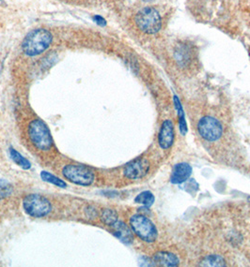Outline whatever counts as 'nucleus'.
Instances as JSON below:
<instances>
[{"mask_svg":"<svg viewBox=\"0 0 250 267\" xmlns=\"http://www.w3.org/2000/svg\"><path fill=\"white\" fill-rule=\"evenodd\" d=\"M52 42V34L44 28H38L26 35L22 44V49L26 56H39L46 52Z\"/></svg>","mask_w":250,"mask_h":267,"instance_id":"1","label":"nucleus"},{"mask_svg":"<svg viewBox=\"0 0 250 267\" xmlns=\"http://www.w3.org/2000/svg\"><path fill=\"white\" fill-rule=\"evenodd\" d=\"M28 138L35 148L40 151H48L53 145V138L49 128L41 119H34L28 125Z\"/></svg>","mask_w":250,"mask_h":267,"instance_id":"2","label":"nucleus"},{"mask_svg":"<svg viewBox=\"0 0 250 267\" xmlns=\"http://www.w3.org/2000/svg\"><path fill=\"white\" fill-rule=\"evenodd\" d=\"M130 227L132 232L148 243H152L156 240L158 232L155 225L147 217L137 214L130 219Z\"/></svg>","mask_w":250,"mask_h":267,"instance_id":"3","label":"nucleus"},{"mask_svg":"<svg viewBox=\"0 0 250 267\" xmlns=\"http://www.w3.org/2000/svg\"><path fill=\"white\" fill-rule=\"evenodd\" d=\"M136 23L137 27L144 33L154 34L159 31L162 20L156 9L147 7L137 13Z\"/></svg>","mask_w":250,"mask_h":267,"instance_id":"4","label":"nucleus"},{"mask_svg":"<svg viewBox=\"0 0 250 267\" xmlns=\"http://www.w3.org/2000/svg\"><path fill=\"white\" fill-rule=\"evenodd\" d=\"M62 175L71 183L83 187L91 186L95 180L94 172L84 165H66L62 169Z\"/></svg>","mask_w":250,"mask_h":267,"instance_id":"5","label":"nucleus"},{"mask_svg":"<svg viewBox=\"0 0 250 267\" xmlns=\"http://www.w3.org/2000/svg\"><path fill=\"white\" fill-rule=\"evenodd\" d=\"M23 208L30 217L45 218L52 210V205L46 197L39 194H30L25 197Z\"/></svg>","mask_w":250,"mask_h":267,"instance_id":"6","label":"nucleus"},{"mask_svg":"<svg viewBox=\"0 0 250 267\" xmlns=\"http://www.w3.org/2000/svg\"><path fill=\"white\" fill-rule=\"evenodd\" d=\"M198 130L200 135L208 142L217 141L223 134V127L221 123L212 116L202 117L199 122Z\"/></svg>","mask_w":250,"mask_h":267,"instance_id":"7","label":"nucleus"},{"mask_svg":"<svg viewBox=\"0 0 250 267\" xmlns=\"http://www.w3.org/2000/svg\"><path fill=\"white\" fill-rule=\"evenodd\" d=\"M150 170V162L145 158L136 159L126 165L124 171L125 178L137 180L144 178Z\"/></svg>","mask_w":250,"mask_h":267,"instance_id":"8","label":"nucleus"},{"mask_svg":"<svg viewBox=\"0 0 250 267\" xmlns=\"http://www.w3.org/2000/svg\"><path fill=\"white\" fill-rule=\"evenodd\" d=\"M174 127L171 120H165L160 130L158 143L162 149H169L174 143Z\"/></svg>","mask_w":250,"mask_h":267,"instance_id":"9","label":"nucleus"},{"mask_svg":"<svg viewBox=\"0 0 250 267\" xmlns=\"http://www.w3.org/2000/svg\"><path fill=\"white\" fill-rule=\"evenodd\" d=\"M192 173V168L188 163H178L176 164L172 174H171V181L173 184H181L190 178Z\"/></svg>","mask_w":250,"mask_h":267,"instance_id":"10","label":"nucleus"},{"mask_svg":"<svg viewBox=\"0 0 250 267\" xmlns=\"http://www.w3.org/2000/svg\"><path fill=\"white\" fill-rule=\"evenodd\" d=\"M114 230V234L116 237H118L123 243L125 244H131L134 240L132 231L130 228L123 222H117L112 226Z\"/></svg>","mask_w":250,"mask_h":267,"instance_id":"11","label":"nucleus"},{"mask_svg":"<svg viewBox=\"0 0 250 267\" xmlns=\"http://www.w3.org/2000/svg\"><path fill=\"white\" fill-rule=\"evenodd\" d=\"M154 263L161 267H177L180 263L178 257L171 252L161 251L153 257Z\"/></svg>","mask_w":250,"mask_h":267,"instance_id":"12","label":"nucleus"},{"mask_svg":"<svg viewBox=\"0 0 250 267\" xmlns=\"http://www.w3.org/2000/svg\"><path fill=\"white\" fill-rule=\"evenodd\" d=\"M10 156L15 164L24 170H28L31 168V163L14 148H10Z\"/></svg>","mask_w":250,"mask_h":267,"instance_id":"13","label":"nucleus"},{"mask_svg":"<svg viewBox=\"0 0 250 267\" xmlns=\"http://www.w3.org/2000/svg\"><path fill=\"white\" fill-rule=\"evenodd\" d=\"M200 266L203 267H225L226 261L219 255H209L202 260Z\"/></svg>","mask_w":250,"mask_h":267,"instance_id":"14","label":"nucleus"},{"mask_svg":"<svg viewBox=\"0 0 250 267\" xmlns=\"http://www.w3.org/2000/svg\"><path fill=\"white\" fill-rule=\"evenodd\" d=\"M41 178H42V179L44 181H46L47 183H50L52 185H55V186H57L58 188L64 189L67 186V184L63 180L59 179L56 176H54V175H52V174H50L48 172H46V171H43L41 173Z\"/></svg>","mask_w":250,"mask_h":267,"instance_id":"15","label":"nucleus"},{"mask_svg":"<svg viewBox=\"0 0 250 267\" xmlns=\"http://www.w3.org/2000/svg\"><path fill=\"white\" fill-rule=\"evenodd\" d=\"M101 221L105 225L112 227L119 221L118 214L112 209H103L101 214Z\"/></svg>","mask_w":250,"mask_h":267,"instance_id":"16","label":"nucleus"},{"mask_svg":"<svg viewBox=\"0 0 250 267\" xmlns=\"http://www.w3.org/2000/svg\"><path fill=\"white\" fill-rule=\"evenodd\" d=\"M153 201H154V196L150 191H143L139 193L135 198V202L143 204L145 206L152 205Z\"/></svg>","mask_w":250,"mask_h":267,"instance_id":"17","label":"nucleus"},{"mask_svg":"<svg viewBox=\"0 0 250 267\" xmlns=\"http://www.w3.org/2000/svg\"><path fill=\"white\" fill-rule=\"evenodd\" d=\"M12 193V186L6 180L0 179V200L9 197Z\"/></svg>","mask_w":250,"mask_h":267,"instance_id":"18","label":"nucleus"},{"mask_svg":"<svg viewBox=\"0 0 250 267\" xmlns=\"http://www.w3.org/2000/svg\"><path fill=\"white\" fill-rule=\"evenodd\" d=\"M176 106H177V111H178V114H179V118H180V130H181V133L182 134H186L187 132V127H186V122H185V119H184V115H183V111H182V108L180 106V103L179 101L176 100Z\"/></svg>","mask_w":250,"mask_h":267,"instance_id":"19","label":"nucleus"},{"mask_svg":"<svg viewBox=\"0 0 250 267\" xmlns=\"http://www.w3.org/2000/svg\"><path fill=\"white\" fill-rule=\"evenodd\" d=\"M95 20H96V22H98V23H101V22H104V21L102 20V18H101V17H99V16L95 17Z\"/></svg>","mask_w":250,"mask_h":267,"instance_id":"20","label":"nucleus"},{"mask_svg":"<svg viewBox=\"0 0 250 267\" xmlns=\"http://www.w3.org/2000/svg\"><path fill=\"white\" fill-rule=\"evenodd\" d=\"M144 1H150V0H144Z\"/></svg>","mask_w":250,"mask_h":267,"instance_id":"21","label":"nucleus"}]
</instances>
